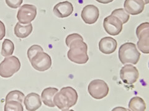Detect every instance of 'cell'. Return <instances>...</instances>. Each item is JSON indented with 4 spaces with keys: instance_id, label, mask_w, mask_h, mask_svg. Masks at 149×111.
I'll return each instance as SVG.
<instances>
[{
    "instance_id": "d6986e66",
    "label": "cell",
    "mask_w": 149,
    "mask_h": 111,
    "mask_svg": "<svg viewBox=\"0 0 149 111\" xmlns=\"http://www.w3.org/2000/svg\"><path fill=\"white\" fill-rule=\"evenodd\" d=\"M15 51V45L13 41L9 39H5L2 44L1 54L4 57H9L13 54Z\"/></svg>"
},
{
    "instance_id": "3957f363",
    "label": "cell",
    "mask_w": 149,
    "mask_h": 111,
    "mask_svg": "<svg viewBox=\"0 0 149 111\" xmlns=\"http://www.w3.org/2000/svg\"><path fill=\"white\" fill-rule=\"evenodd\" d=\"M141 58V53L133 43H125L119 49V59L123 64H137Z\"/></svg>"
},
{
    "instance_id": "7c38bea8",
    "label": "cell",
    "mask_w": 149,
    "mask_h": 111,
    "mask_svg": "<svg viewBox=\"0 0 149 111\" xmlns=\"http://www.w3.org/2000/svg\"><path fill=\"white\" fill-rule=\"evenodd\" d=\"M145 4L143 0H125L124 3V10L129 14L138 15L144 10Z\"/></svg>"
},
{
    "instance_id": "ac0fdd59",
    "label": "cell",
    "mask_w": 149,
    "mask_h": 111,
    "mask_svg": "<svg viewBox=\"0 0 149 111\" xmlns=\"http://www.w3.org/2000/svg\"><path fill=\"white\" fill-rule=\"evenodd\" d=\"M129 108L132 111H144L146 109V104L140 97H134L129 103Z\"/></svg>"
},
{
    "instance_id": "7a4b0ae2",
    "label": "cell",
    "mask_w": 149,
    "mask_h": 111,
    "mask_svg": "<svg viewBox=\"0 0 149 111\" xmlns=\"http://www.w3.org/2000/svg\"><path fill=\"white\" fill-rule=\"evenodd\" d=\"M78 98L77 91L72 87H63L54 96V103L59 109L68 110L77 104Z\"/></svg>"
},
{
    "instance_id": "9a60e30c",
    "label": "cell",
    "mask_w": 149,
    "mask_h": 111,
    "mask_svg": "<svg viewBox=\"0 0 149 111\" xmlns=\"http://www.w3.org/2000/svg\"><path fill=\"white\" fill-rule=\"evenodd\" d=\"M24 99L26 109L28 111L37 110L42 106V101L40 96L36 92H31V93L28 94Z\"/></svg>"
},
{
    "instance_id": "7402d4cb",
    "label": "cell",
    "mask_w": 149,
    "mask_h": 111,
    "mask_svg": "<svg viewBox=\"0 0 149 111\" xmlns=\"http://www.w3.org/2000/svg\"><path fill=\"white\" fill-rule=\"evenodd\" d=\"M24 98H25V96L23 92L18 90H14V91H10L7 95L5 101L6 102L8 101L14 100V101H19L22 103Z\"/></svg>"
},
{
    "instance_id": "d4e9b609",
    "label": "cell",
    "mask_w": 149,
    "mask_h": 111,
    "mask_svg": "<svg viewBox=\"0 0 149 111\" xmlns=\"http://www.w3.org/2000/svg\"><path fill=\"white\" fill-rule=\"evenodd\" d=\"M6 35V27L3 22L0 21V40L3 39Z\"/></svg>"
},
{
    "instance_id": "6da1fadb",
    "label": "cell",
    "mask_w": 149,
    "mask_h": 111,
    "mask_svg": "<svg viewBox=\"0 0 149 111\" xmlns=\"http://www.w3.org/2000/svg\"><path fill=\"white\" fill-rule=\"evenodd\" d=\"M65 43L70 48L67 53L70 61L78 64H84L88 62L89 59L87 54L88 46L83 41V37L80 35H69L65 40Z\"/></svg>"
},
{
    "instance_id": "5bb4252c",
    "label": "cell",
    "mask_w": 149,
    "mask_h": 111,
    "mask_svg": "<svg viewBox=\"0 0 149 111\" xmlns=\"http://www.w3.org/2000/svg\"><path fill=\"white\" fill-rule=\"evenodd\" d=\"M117 46L118 43L116 40L109 36L102 38L99 42V49L104 54L113 53L117 48Z\"/></svg>"
},
{
    "instance_id": "277c9868",
    "label": "cell",
    "mask_w": 149,
    "mask_h": 111,
    "mask_svg": "<svg viewBox=\"0 0 149 111\" xmlns=\"http://www.w3.org/2000/svg\"><path fill=\"white\" fill-rule=\"evenodd\" d=\"M21 62L17 57L9 56L6 58L0 63V76L9 78L19 71Z\"/></svg>"
},
{
    "instance_id": "30bf717a",
    "label": "cell",
    "mask_w": 149,
    "mask_h": 111,
    "mask_svg": "<svg viewBox=\"0 0 149 111\" xmlns=\"http://www.w3.org/2000/svg\"><path fill=\"white\" fill-rule=\"evenodd\" d=\"M103 27L108 34L116 36L119 35L123 30V23L118 17L110 15L104 18Z\"/></svg>"
},
{
    "instance_id": "cb8c5ba5",
    "label": "cell",
    "mask_w": 149,
    "mask_h": 111,
    "mask_svg": "<svg viewBox=\"0 0 149 111\" xmlns=\"http://www.w3.org/2000/svg\"><path fill=\"white\" fill-rule=\"evenodd\" d=\"M5 1L8 7L13 9H17L20 7L23 0H5Z\"/></svg>"
},
{
    "instance_id": "603a6c76",
    "label": "cell",
    "mask_w": 149,
    "mask_h": 111,
    "mask_svg": "<svg viewBox=\"0 0 149 111\" xmlns=\"http://www.w3.org/2000/svg\"><path fill=\"white\" fill-rule=\"evenodd\" d=\"M40 51H44V49L39 45H34L31 46V47L28 49L27 51V57L29 60V61L37 53H38Z\"/></svg>"
},
{
    "instance_id": "e0dca14e",
    "label": "cell",
    "mask_w": 149,
    "mask_h": 111,
    "mask_svg": "<svg viewBox=\"0 0 149 111\" xmlns=\"http://www.w3.org/2000/svg\"><path fill=\"white\" fill-rule=\"evenodd\" d=\"M32 25L31 23L26 25H22L19 22H17L15 27V34L20 38H25L29 36L32 32Z\"/></svg>"
},
{
    "instance_id": "4fadbf2b",
    "label": "cell",
    "mask_w": 149,
    "mask_h": 111,
    "mask_svg": "<svg viewBox=\"0 0 149 111\" xmlns=\"http://www.w3.org/2000/svg\"><path fill=\"white\" fill-rule=\"evenodd\" d=\"M73 11V6L68 1L60 2L54 7V14L59 18H65L70 16Z\"/></svg>"
},
{
    "instance_id": "ffe728a7",
    "label": "cell",
    "mask_w": 149,
    "mask_h": 111,
    "mask_svg": "<svg viewBox=\"0 0 149 111\" xmlns=\"http://www.w3.org/2000/svg\"><path fill=\"white\" fill-rule=\"evenodd\" d=\"M5 111H23L24 109L21 103L17 101H6L4 106Z\"/></svg>"
},
{
    "instance_id": "4316f807",
    "label": "cell",
    "mask_w": 149,
    "mask_h": 111,
    "mask_svg": "<svg viewBox=\"0 0 149 111\" xmlns=\"http://www.w3.org/2000/svg\"><path fill=\"white\" fill-rule=\"evenodd\" d=\"M144 3H145V4H148L149 3V0H143Z\"/></svg>"
},
{
    "instance_id": "2e32d148",
    "label": "cell",
    "mask_w": 149,
    "mask_h": 111,
    "mask_svg": "<svg viewBox=\"0 0 149 111\" xmlns=\"http://www.w3.org/2000/svg\"><path fill=\"white\" fill-rule=\"evenodd\" d=\"M58 91V90L56 88L49 87L44 89L42 92L41 99L45 105L48 107L54 108L55 104L54 103V97L55 94Z\"/></svg>"
},
{
    "instance_id": "9c48e42d",
    "label": "cell",
    "mask_w": 149,
    "mask_h": 111,
    "mask_svg": "<svg viewBox=\"0 0 149 111\" xmlns=\"http://www.w3.org/2000/svg\"><path fill=\"white\" fill-rule=\"evenodd\" d=\"M120 77L125 84L132 85L137 81L139 72L136 67L132 65L127 64L120 69Z\"/></svg>"
},
{
    "instance_id": "ba28073f",
    "label": "cell",
    "mask_w": 149,
    "mask_h": 111,
    "mask_svg": "<svg viewBox=\"0 0 149 111\" xmlns=\"http://www.w3.org/2000/svg\"><path fill=\"white\" fill-rule=\"evenodd\" d=\"M37 15V8L32 4H24L19 9L17 18L20 24H29L33 21Z\"/></svg>"
},
{
    "instance_id": "5b68a950",
    "label": "cell",
    "mask_w": 149,
    "mask_h": 111,
    "mask_svg": "<svg viewBox=\"0 0 149 111\" xmlns=\"http://www.w3.org/2000/svg\"><path fill=\"white\" fill-rule=\"evenodd\" d=\"M88 91L93 98L101 99L108 95L109 89L108 84L104 80L96 79L90 83Z\"/></svg>"
},
{
    "instance_id": "52a82bcc",
    "label": "cell",
    "mask_w": 149,
    "mask_h": 111,
    "mask_svg": "<svg viewBox=\"0 0 149 111\" xmlns=\"http://www.w3.org/2000/svg\"><path fill=\"white\" fill-rule=\"evenodd\" d=\"M30 62L33 68L40 72L47 71L52 66V59L50 56L44 51L37 53Z\"/></svg>"
},
{
    "instance_id": "8fae6325",
    "label": "cell",
    "mask_w": 149,
    "mask_h": 111,
    "mask_svg": "<svg viewBox=\"0 0 149 111\" xmlns=\"http://www.w3.org/2000/svg\"><path fill=\"white\" fill-rule=\"evenodd\" d=\"M100 16L99 9L93 4H88L83 8L81 11V18L87 24H93Z\"/></svg>"
},
{
    "instance_id": "484cf974",
    "label": "cell",
    "mask_w": 149,
    "mask_h": 111,
    "mask_svg": "<svg viewBox=\"0 0 149 111\" xmlns=\"http://www.w3.org/2000/svg\"><path fill=\"white\" fill-rule=\"evenodd\" d=\"M96 1L102 4H108L109 3L113 2L114 0H96Z\"/></svg>"
},
{
    "instance_id": "8992f818",
    "label": "cell",
    "mask_w": 149,
    "mask_h": 111,
    "mask_svg": "<svg viewBox=\"0 0 149 111\" xmlns=\"http://www.w3.org/2000/svg\"><path fill=\"white\" fill-rule=\"evenodd\" d=\"M136 35L139 41L137 46L144 54L149 53V23L144 22L139 25L136 30Z\"/></svg>"
},
{
    "instance_id": "44dd1931",
    "label": "cell",
    "mask_w": 149,
    "mask_h": 111,
    "mask_svg": "<svg viewBox=\"0 0 149 111\" xmlns=\"http://www.w3.org/2000/svg\"><path fill=\"white\" fill-rule=\"evenodd\" d=\"M111 15L118 17L119 19L122 22L123 24L127 23L130 18V15L125 11L124 9H116L111 13Z\"/></svg>"
}]
</instances>
